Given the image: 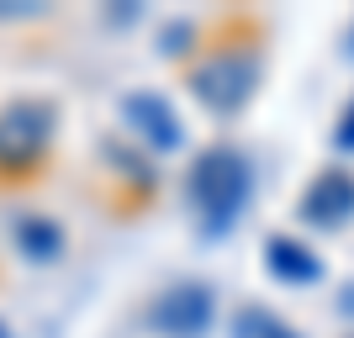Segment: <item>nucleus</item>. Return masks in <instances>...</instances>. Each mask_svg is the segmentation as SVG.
<instances>
[{"label":"nucleus","instance_id":"obj_1","mask_svg":"<svg viewBox=\"0 0 354 338\" xmlns=\"http://www.w3.org/2000/svg\"><path fill=\"white\" fill-rule=\"evenodd\" d=\"M249 196H254V169L233 143H212L191 159L185 201L201 217V233L207 238H222L227 227H238V217L249 212Z\"/></svg>","mask_w":354,"mask_h":338},{"label":"nucleus","instance_id":"obj_2","mask_svg":"<svg viewBox=\"0 0 354 338\" xmlns=\"http://www.w3.org/2000/svg\"><path fill=\"white\" fill-rule=\"evenodd\" d=\"M59 138V106L48 95H16L0 106V180H32Z\"/></svg>","mask_w":354,"mask_h":338},{"label":"nucleus","instance_id":"obj_3","mask_svg":"<svg viewBox=\"0 0 354 338\" xmlns=\"http://www.w3.org/2000/svg\"><path fill=\"white\" fill-rule=\"evenodd\" d=\"M191 90L212 117H233L259 90V53L254 48H217L191 69Z\"/></svg>","mask_w":354,"mask_h":338},{"label":"nucleus","instance_id":"obj_4","mask_svg":"<svg viewBox=\"0 0 354 338\" xmlns=\"http://www.w3.org/2000/svg\"><path fill=\"white\" fill-rule=\"evenodd\" d=\"M148 323L169 338H201L212 323V291L207 285H175L148 307Z\"/></svg>","mask_w":354,"mask_h":338},{"label":"nucleus","instance_id":"obj_5","mask_svg":"<svg viewBox=\"0 0 354 338\" xmlns=\"http://www.w3.org/2000/svg\"><path fill=\"white\" fill-rule=\"evenodd\" d=\"M301 217L312 227H344L354 217V175L349 169H323L301 191Z\"/></svg>","mask_w":354,"mask_h":338},{"label":"nucleus","instance_id":"obj_6","mask_svg":"<svg viewBox=\"0 0 354 338\" xmlns=\"http://www.w3.org/2000/svg\"><path fill=\"white\" fill-rule=\"evenodd\" d=\"M122 117H127V127H133L143 143L153 148H180V117H175V106L164 101V95H153V90H133L127 101H122Z\"/></svg>","mask_w":354,"mask_h":338},{"label":"nucleus","instance_id":"obj_7","mask_svg":"<svg viewBox=\"0 0 354 338\" xmlns=\"http://www.w3.org/2000/svg\"><path fill=\"white\" fill-rule=\"evenodd\" d=\"M265 270L286 285H312V280H323V259L291 233H270L265 238Z\"/></svg>","mask_w":354,"mask_h":338},{"label":"nucleus","instance_id":"obj_8","mask_svg":"<svg viewBox=\"0 0 354 338\" xmlns=\"http://www.w3.org/2000/svg\"><path fill=\"white\" fill-rule=\"evenodd\" d=\"M227 338H301V333L286 323L281 312L259 307V301H243V307L233 312V333Z\"/></svg>","mask_w":354,"mask_h":338},{"label":"nucleus","instance_id":"obj_9","mask_svg":"<svg viewBox=\"0 0 354 338\" xmlns=\"http://www.w3.org/2000/svg\"><path fill=\"white\" fill-rule=\"evenodd\" d=\"M11 233H16V249L27 254V259H37V265H48V259L64 249V233L48 217H21Z\"/></svg>","mask_w":354,"mask_h":338},{"label":"nucleus","instance_id":"obj_10","mask_svg":"<svg viewBox=\"0 0 354 338\" xmlns=\"http://www.w3.org/2000/svg\"><path fill=\"white\" fill-rule=\"evenodd\" d=\"M333 143H339L344 153H349V148H354V101L344 106V117H339V133H333Z\"/></svg>","mask_w":354,"mask_h":338},{"label":"nucleus","instance_id":"obj_11","mask_svg":"<svg viewBox=\"0 0 354 338\" xmlns=\"http://www.w3.org/2000/svg\"><path fill=\"white\" fill-rule=\"evenodd\" d=\"M16 16H37V6H16V0H0V21H16Z\"/></svg>","mask_w":354,"mask_h":338},{"label":"nucleus","instance_id":"obj_12","mask_svg":"<svg viewBox=\"0 0 354 338\" xmlns=\"http://www.w3.org/2000/svg\"><path fill=\"white\" fill-rule=\"evenodd\" d=\"M0 338H11V328H6V323H0Z\"/></svg>","mask_w":354,"mask_h":338}]
</instances>
